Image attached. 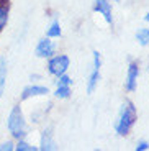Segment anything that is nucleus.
<instances>
[{
    "instance_id": "f257e3e1",
    "label": "nucleus",
    "mask_w": 149,
    "mask_h": 151,
    "mask_svg": "<svg viewBox=\"0 0 149 151\" xmlns=\"http://www.w3.org/2000/svg\"><path fill=\"white\" fill-rule=\"evenodd\" d=\"M138 122V109L133 100L126 99L118 110L115 122H113V130L118 136H128L133 132L134 125Z\"/></svg>"
},
{
    "instance_id": "f03ea898",
    "label": "nucleus",
    "mask_w": 149,
    "mask_h": 151,
    "mask_svg": "<svg viewBox=\"0 0 149 151\" xmlns=\"http://www.w3.org/2000/svg\"><path fill=\"white\" fill-rule=\"evenodd\" d=\"M7 130L13 140H21L28 136V123L20 105H13L7 117Z\"/></svg>"
},
{
    "instance_id": "7ed1b4c3",
    "label": "nucleus",
    "mask_w": 149,
    "mask_h": 151,
    "mask_svg": "<svg viewBox=\"0 0 149 151\" xmlns=\"http://www.w3.org/2000/svg\"><path fill=\"white\" fill-rule=\"evenodd\" d=\"M48 63H46V71L49 76L52 77H57L61 74H66L71 68V58L66 53H59V54H52L51 58H48Z\"/></svg>"
},
{
    "instance_id": "20e7f679",
    "label": "nucleus",
    "mask_w": 149,
    "mask_h": 151,
    "mask_svg": "<svg viewBox=\"0 0 149 151\" xmlns=\"http://www.w3.org/2000/svg\"><path fill=\"white\" fill-rule=\"evenodd\" d=\"M100 72H102V54L98 49H93L92 51V68L90 72L87 76V94L92 95L95 94L100 82Z\"/></svg>"
},
{
    "instance_id": "39448f33",
    "label": "nucleus",
    "mask_w": 149,
    "mask_h": 151,
    "mask_svg": "<svg viewBox=\"0 0 149 151\" xmlns=\"http://www.w3.org/2000/svg\"><path fill=\"white\" fill-rule=\"evenodd\" d=\"M141 74V68H139L138 61H130L126 68V76H125V91L128 94H134L138 91V79Z\"/></svg>"
},
{
    "instance_id": "423d86ee",
    "label": "nucleus",
    "mask_w": 149,
    "mask_h": 151,
    "mask_svg": "<svg viewBox=\"0 0 149 151\" xmlns=\"http://www.w3.org/2000/svg\"><path fill=\"white\" fill-rule=\"evenodd\" d=\"M56 53H57V46L54 43V40H51L48 36H43L38 40L36 48H34V56L36 58L48 59V58H51L52 54H56Z\"/></svg>"
},
{
    "instance_id": "0eeeda50",
    "label": "nucleus",
    "mask_w": 149,
    "mask_h": 151,
    "mask_svg": "<svg viewBox=\"0 0 149 151\" xmlns=\"http://www.w3.org/2000/svg\"><path fill=\"white\" fill-rule=\"evenodd\" d=\"M93 13H97L103 18L108 27H113V8L110 0H93Z\"/></svg>"
},
{
    "instance_id": "6e6552de",
    "label": "nucleus",
    "mask_w": 149,
    "mask_h": 151,
    "mask_svg": "<svg viewBox=\"0 0 149 151\" xmlns=\"http://www.w3.org/2000/svg\"><path fill=\"white\" fill-rule=\"evenodd\" d=\"M51 94V89L48 86H41V84H30L26 86L21 91L20 95V100L25 102V100H30V99H36V97H48Z\"/></svg>"
},
{
    "instance_id": "1a4fd4ad",
    "label": "nucleus",
    "mask_w": 149,
    "mask_h": 151,
    "mask_svg": "<svg viewBox=\"0 0 149 151\" xmlns=\"http://www.w3.org/2000/svg\"><path fill=\"white\" fill-rule=\"evenodd\" d=\"M38 150H41V151H54V150H57V143H56V138H54V133H52L51 127H46V128L41 132Z\"/></svg>"
},
{
    "instance_id": "9d476101",
    "label": "nucleus",
    "mask_w": 149,
    "mask_h": 151,
    "mask_svg": "<svg viewBox=\"0 0 149 151\" xmlns=\"http://www.w3.org/2000/svg\"><path fill=\"white\" fill-rule=\"evenodd\" d=\"M46 36L51 38V40H59L62 36V27H61V22L57 18H54L46 28Z\"/></svg>"
},
{
    "instance_id": "9b49d317",
    "label": "nucleus",
    "mask_w": 149,
    "mask_h": 151,
    "mask_svg": "<svg viewBox=\"0 0 149 151\" xmlns=\"http://www.w3.org/2000/svg\"><path fill=\"white\" fill-rule=\"evenodd\" d=\"M52 95L59 100H67L72 97V86H66V84H56L54 92H51Z\"/></svg>"
},
{
    "instance_id": "f8f14e48",
    "label": "nucleus",
    "mask_w": 149,
    "mask_h": 151,
    "mask_svg": "<svg viewBox=\"0 0 149 151\" xmlns=\"http://www.w3.org/2000/svg\"><path fill=\"white\" fill-rule=\"evenodd\" d=\"M134 40L138 41L139 46L148 48V46H149V27L138 28V30H136V33H134Z\"/></svg>"
},
{
    "instance_id": "ddd939ff",
    "label": "nucleus",
    "mask_w": 149,
    "mask_h": 151,
    "mask_svg": "<svg viewBox=\"0 0 149 151\" xmlns=\"http://www.w3.org/2000/svg\"><path fill=\"white\" fill-rule=\"evenodd\" d=\"M7 74H8V69H7V59H5V58H0V99H2V95H4V91H5Z\"/></svg>"
},
{
    "instance_id": "4468645a",
    "label": "nucleus",
    "mask_w": 149,
    "mask_h": 151,
    "mask_svg": "<svg viewBox=\"0 0 149 151\" xmlns=\"http://www.w3.org/2000/svg\"><path fill=\"white\" fill-rule=\"evenodd\" d=\"M15 151H38V146L31 145L30 141H26V138H21V140H16Z\"/></svg>"
},
{
    "instance_id": "2eb2a0df",
    "label": "nucleus",
    "mask_w": 149,
    "mask_h": 151,
    "mask_svg": "<svg viewBox=\"0 0 149 151\" xmlns=\"http://www.w3.org/2000/svg\"><path fill=\"white\" fill-rule=\"evenodd\" d=\"M8 13H10L8 5H0V31L7 27V23H8Z\"/></svg>"
},
{
    "instance_id": "dca6fc26",
    "label": "nucleus",
    "mask_w": 149,
    "mask_h": 151,
    "mask_svg": "<svg viewBox=\"0 0 149 151\" xmlns=\"http://www.w3.org/2000/svg\"><path fill=\"white\" fill-rule=\"evenodd\" d=\"M15 150V143L11 140H7V141H2L0 143V151H13Z\"/></svg>"
},
{
    "instance_id": "f3484780",
    "label": "nucleus",
    "mask_w": 149,
    "mask_h": 151,
    "mask_svg": "<svg viewBox=\"0 0 149 151\" xmlns=\"http://www.w3.org/2000/svg\"><path fill=\"white\" fill-rule=\"evenodd\" d=\"M134 150H136V151H148L149 150V141H146V140L138 141V145H136Z\"/></svg>"
},
{
    "instance_id": "a211bd4d",
    "label": "nucleus",
    "mask_w": 149,
    "mask_h": 151,
    "mask_svg": "<svg viewBox=\"0 0 149 151\" xmlns=\"http://www.w3.org/2000/svg\"><path fill=\"white\" fill-rule=\"evenodd\" d=\"M144 22H146V23H148V25H149V12H148V13H146V15H144Z\"/></svg>"
},
{
    "instance_id": "6ab92c4d",
    "label": "nucleus",
    "mask_w": 149,
    "mask_h": 151,
    "mask_svg": "<svg viewBox=\"0 0 149 151\" xmlns=\"http://www.w3.org/2000/svg\"><path fill=\"white\" fill-rule=\"evenodd\" d=\"M113 2H121V0H113Z\"/></svg>"
}]
</instances>
